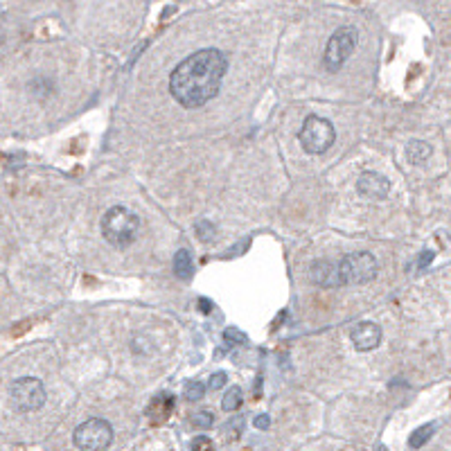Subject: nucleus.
<instances>
[{"mask_svg": "<svg viewBox=\"0 0 451 451\" xmlns=\"http://www.w3.org/2000/svg\"><path fill=\"white\" fill-rule=\"evenodd\" d=\"M228 59L224 52L205 48L183 59L169 77V92L181 107L199 109L222 88Z\"/></svg>", "mask_w": 451, "mask_h": 451, "instance_id": "1", "label": "nucleus"}, {"mask_svg": "<svg viewBox=\"0 0 451 451\" xmlns=\"http://www.w3.org/2000/svg\"><path fill=\"white\" fill-rule=\"evenodd\" d=\"M140 230V219L126 205H113L102 217V235L115 248L129 246Z\"/></svg>", "mask_w": 451, "mask_h": 451, "instance_id": "2", "label": "nucleus"}, {"mask_svg": "<svg viewBox=\"0 0 451 451\" xmlns=\"http://www.w3.org/2000/svg\"><path fill=\"white\" fill-rule=\"evenodd\" d=\"M356 43H359V32H356L352 25L339 28L332 34L327 41L325 54H323V66L330 73H337L343 68V64L350 59L352 52L356 50Z\"/></svg>", "mask_w": 451, "mask_h": 451, "instance_id": "3", "label": "nucleus"}, {"mask_svg": "<svg viewBox=\"0 0 451 451\" xmlns=\"http://www.w3.org/2000/svg\"><path fill=\"white\" fill-rule=\"evenodd\" d=\"M300 145H303L309 154H325L327 149L337 140V131L330 120L320 118V115H307L300 129Z\"/></svg>", "mask_w": 451, "mask_h": 451, "instance_id": "4", "label": "nucleus"}, {"mask_svg": "<svg viewBox=\"0 0 451 451\" xmlns=\"http://www.w3.org/2000/svg\"><path fill=\"white\" fill-rule=\"evenodd\" d=\"M339 267V277L341 284H366L370 280H375V275L379 271L377 260L370 255V253H350L341 262H337Z\"/></svg>", "mask_w": 451, "mask_h": 451, "instance_id": "5", "label": "nucleus"}, {"mask_svg": "<svg viewBox=\"0 0 451 451\" xmlns=\"http://www.w3.org/2000/svg\"><path fill=\"white\" fill-rule=\"evenodd\" d=\"M113 440V429L107 420L92 418L75 429V445L79 451H107Z\"/></svg>", "mask_w": 451, "mask_h": 451, "instance_id": "6", "label": "nucleus"}, {"mask_svg": "<svg viewBox=\"0 0 451 451\" xmlns=\"http://www.w3.org/2000/svg\"><path fill=\"white\" fill-rule=\"evenodd\" d=\"M9 395H11V402H14V407L23 413L39 411L45 404V388L41 381L34 377L16 379L9 388Z\"/></svg>", "mask_w": 451, "mask_h": 451, "instance_id": "7", "label": "nucleus"}, {"mask_svg": "<svg viewBox=\"0 0 451 451\" xmlns=\"http://www.w3.org/2000/svg\"><path fill=\"white\" fill-rule=\"evenodd\" d=\"M388 190H390V183L384 174H379V172H363L359 181H356V192L370 201L384 199Z\"/></svg>", "mask_w": 451, "mask_h": 451, "instance_id": "8", "label": "nucleus"}, {"mask_svg": "<svg viewBox=\"0 0 451 451\" xmlns=\"http://www.w3.org/2000/svg\"><path fill=\"white\" fill-rule=\"evenodd\" d=\"M350 339L359 352H370L381 343V330H379V325H375V323L363 320L350 332Z\"/></svg>", "mask_w": 451, "mask_h": 451, "instance_id": "9", "label": "nucleus"}, {"mask_svg": "<svg viewBox=\"0 0 451 451\" xmlns=\"http://www.w3.org/2000/svg\"><path fill=\"white\" fill-rule=\"evenodd\" d=\"M309 277H311V282L318 287H341L339 267H337V262H330V260H318L311 264Z\"/></svg>", "mask_w": 451, "mask_h": 451, "instance_id": "10", "label": "nucleus"}, {"mask_svg": "<svg viewBox=\"0 0 451 451\" xmlns=\"http://www.w3.org/2000/svg\"><path fill=\"white\" fill-rule=\"evenodd\" d=\"M172 409H174V397L165 392V395L154 397V402L149 404V409H147V415L154 422H165L169 415H172Z\"/></svg>", "mask_w": 451, "mask_h": 451, "instance_id": "11", "label": "nucleus"}, {"mask_svg": "<svg viewBox=\"0 0 451 451\" xmlns=\"http://www.w3.org/2000/svg\"><path fill=\"white\" fill-rule=\"evenodd\" d=\"M429 156H431V145H426V143H422V140L409 143V147H407V158H409V163L420 165V163H424V160L429 158Z\"/></svg>", "mask_w": 451, "mask_h": 451, "instance_id": "12", "label": "nucleus"}, {"mask_svg": "<svg viewBox=\"0 0 451 451\" xmlns=\"http://www.w3.org/2000/svg\"><path fill=\"white\" fill-rule=\"evenodd\" d=\"M174 273L179 277H185V280H190L192 273H194V262L190 251H179L176 258H174Z\"/></svg>", "mask_w": 451, "mask_h": 451, "instance_id": "13", "label": "nucleus"}, {"mask_svg": "<svg viewBox=\"0 0 451 451\" xmlns=\"http://www.w3.org/2000/svg\"><path fill=\"white\" fill-rule=\"evenodd\" d=\"M433 433H435V424H424V426H420V429L413 431L409 445H411L413 449H420V447H424L426 443H429V438H431Z\"/></svg>", "mask_w": 451, "mask_h": 451, "instance_id": "14", "label": "nucleus"}, {"mask_svg": "<svg viewBox=\"0 0 451 451\" xmlns=\"http://www.w3.org/2000/svg\"><path fill=\"white\" fill-rule=\"evenodd\" d=\"M241 402H244V392H241L239 386H233L224 395V404H222V407H224V411L230 413V411H237L241 407Z\"/></svg>", "mask_w": 451, "mask_h": 451, "instance_id": "15", "label": "nucleus"}, {"mask_svg": "<svg viewBox=\"0 0 451 451\" xmlns=\"http://www.w3.org/2000/svg\"><path fill=\"white\" fill-rule=\"evenodd\" d=\"M203 392H205V386L201 381H192V384H188V390H185V397L190 402H199L203 397Z\"/></svg>", "mask_w": 451, "mask_h": 451, "instance_id": "16", "label": "nucleus"}, {"mask_svg": "<svg viewBox=\"0 0 451 451\" xmlns=\"http://www.w3.org/2000/svg\"><path fill=\"white\" fill-rule=\"evenodd\" d=\"M192 451H215V445L210 438H196L192 443Z\"/></svg>", "mask_w": 451, "mask_h": 451, "instance_id": "17", "label": "nucleus"}, {"mask_svg": "<svg viewBox=\"0 0 451 451\" xmlns=\"http://www.w3.org/2000/svg\"><path fill=\"white\" fill-rule=\"evenodd\" d=\"M431 260H433V253H431V251H424L422 255H420V260L411 267V271H422V269H426V267H429Z\"/></svg>", "mask_w": 451, "mask_h": 451, "instance_id": "18", "label": "nucleus"}, {"mask_svg": "<svg viewBox=\"0 0 451 451\" xmlns=\"http://www.w3.org/2000/svg\"><path fill=\"white\" fill-rule=\"evenodd\" d=\"M196 233H199V237H201L203 241H210V237H212V233H215V228H212L210 222H201L199 226H196Z\"/></svg>", "mask_w": 451, "mask_h": 451, "instance_id": "19", "label": "nucleus"}, {"mask_svg": "<svg viewBox=\"0 0 451 451\" xmlns=\"http://www.w3.org/2000/svg\"><path fill=\"white\" fill-rule=\"evenodd\" d=\"M226 341L228 343H246V334L239 330H226Z\"/></svg>", "mask_w": 451, "mask_h": 451, "instance_id": "20", "label": "nucleus"}, {"mask_svg": "<svg viewBox=\"0 0 451 451\" xmlns=\"http://www.w3.org/2000/svg\"><path fill=\"white\" fill-rule=\"evenodd\" d=\"M226 381H228V375H226V373H217V375L210 377V388H212V390L222 388V386L226 384Z\"/></svg>", "mask_w": 451, "mask_h": 451, "instance_id": "21", "label": "nucleus"}, {"mask_svg": "<svg viewBox=\"0 0 451 451\" xmlns=\"http://www.w3.org/2000/svg\"><path fill=\"white\" fill-rule=\"evenodd\" d=\"M194 422L199 424V426H203V429H208V426H212V415L210 413H199L194 418Z\"/></svg>", "mask_w": 451, "mask_h": 451, "instance_id": "22", "label": "nucleus"}, {"mask_svg": "<svg viewBox=\"0 0 451 451\" xmlns=\"http://www.w3.org/2000/svg\"><path fill=\"white\" fill-rule=\"evenodd\" d=\"M269 424H271L269 415H260V418L255 420V426H258V429H269Z\"/></svg>", "mask_w": 451, "mask_h": 451, "instance_id": "23", "label": "nucleus"}, {"mask_svg": "<svg viewBox=\"0 0 451 451\" xmlns=\"http://www.w3.org/2000/svg\"><path fill=\"white\" fill-rule=\"evenodd\" d=\"M199 307L203 309V314H208V311H210V309H212V303H210V300H205V298H201V300H199Z\"/></svg>", "mask_w": 451, "mask_h": 451, "instance_id": "24", "label": "nucleus"}]
</instances>
